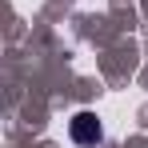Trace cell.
Masks as SVG:
<instances>
[{
  "label": "cell",
  "mask_w": 148,
  "mask_h": 148,
  "mask_svg": "<svg viewBox=\"0 0 148 148\" xmlns=\"http://www.w3.org/2000/svg\"><path fill=\"white\" fill-rule=\"evenodd\" d=\"M68 132H72V140H76L80 148H92V144L104 140V128H100L96 112H76L72 124H68Z\"/></svg>",
  "instance_id": "obj_1"
}]
</instances>
